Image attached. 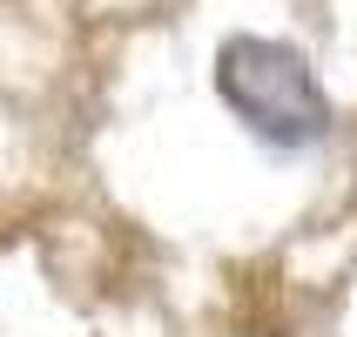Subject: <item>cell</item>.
Wrapping results in <instances>:
<instances>
[{"label":"cell","mask_w":357,"mask_h":337,"mask_svg":"<svg viewBox=\"0 0 357 337\" xmlns=\"http://www.w3.org/2000/svg\"><path fill=\"white\" fill-rule=\"evenodd\" d=\"M216 95L243 121V135L263 142L270 156H317L337 135V101L297 40L229 34L216 47Z\"/></svg>","instance_id":"1"}]
</instances>
